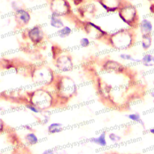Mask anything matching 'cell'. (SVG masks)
I'll use <instances>...</instances> for the list:
<instances>
[{"label":"cell","mask_w":154,"mask_h":154,"mask_svg":"<svg viewBox=\"0 0 154 154\" xmlns=\"http://www.w3.org/2000/svg\"><path fill=\"white\" fill-rule=\"evenodd\" d=\"M132 29H122L112 35L111 42L114 48L117 49L125 50L134 45L135 34Z\"/></svg>","instance_id":"6da1fadb"},{"label":"cell","mask_w":154,"mask_h":154,"mask_svg":"<svg viewBox=\"0 0 154 154\" xmlns=\"http://www.w3.org/2000/svg\"><path fill=\"white\" fill-rule=\"evenodd\" d=\"M120 19L131 28L138 27L140 23V17L137 8L132 4L127 2L122 5L119 11Z\"/></svg>","instance_id":"7a4b0ae2"},{"label":"cell","mask_w":154,"mask_h":154,"mask_svg":"<svg viewBox=\"0 0 154 154\" xmlns=\"http://www.w3.org/2000/svg\"><path fill=\"white\" fill-rule=\"evenodd\" d=\"M51 8L52 14L60 16L67 12L69 4L66 0H54L51 4Z\"/></svg>","instance_id":"3957f363"},{"label":"cell","mask_w":154,"mask_h":154,"mask_svg":"<svg viewBox=\"0 0 154 154\" xmlns=\"http://www.w3.org/2000/svg\"><path fill=\"white\" fill-rule=\"evenodd\" d=\"M34 78L37 82L42 83L49 82L52 78V73L47 69H40L34 73Z\"/></svg>","instance_id":"277c9868"},{"label":"cell","mask_w":154,"mask_h":154,"mask_svg":"<svg viewBox=\"0 0 154 154\" xmlns=\"http://www.w3.org/2000/svg\"><path fill=\"white\" fill-rule=\"evenodd\" d=\"M138 28L142 35L146 34H152L153 26L151 20L147 18H144L141 20H140Z\"/></svg>","instance_id":"5b68a950"},{"label":"cell","mask_w":154,"mask_h":154,"mask_svg":"<svg viewBox=\"0 0 154 154\" xmlns=\"http://www.w3.org/2000/svg\"><path fill=\"white\" fill-rule=\"evenodd\" d=\"M15 18L19 23L25 25L29 22L31 16L28 11L20 8L16 11Z\"/></svg>","instance_id":"8992f818"},{"label":"cell","mask_w":154,"mask_h":154,"mask_svg":"<svg viewBox=\"0 0 154 154\" xmlns=\"http://www.w3.org/2000/svg\"><path fill=\"white\" fill-rule=\"evenodd\" d=\"M57 67L63 72L70 70L73 65L71 59L67 57H61L57 60Z\"/></svg>","instance_id":"52a82bcc"},{"label":"cell","mask_w":154,"mask_h":154,"mask_svg":"<svg viewBox=\"0 0 154 154\" xmlns=\"http://www.w3.org/2000/svg\"><path fill=\"white\" fill-rule=\"evenodd\" d=\"M100 3L103 8L109 11H114L119 8L120 6H122L120 5V0H102Z\"/></svg>","instance_id":"ba28073f"},{"label":"cell","mask_w":154,"mask_h":154,"mask_svg":"<svg viewBox=\"0 0 154 154\" xmlns=\"http://www.w3.org/2000/svg\"><path fill=\"white\" fill-rule=\"evenodd\" d=\"M43 32L38 26H34L28 32V35L33 42H38L43 38Z\"/></svg>","instance_id":"9c48e42d"},{"label":"cell","mask_w":154,"mask_h":154,"mask_svg":"<svg viewBox=\"0 0 154 154\" xmlns=\"http://www.w3.org/2000/svg\"><path fill=\"white\" fill-rule=\"evenodd\" d=\"M153 38L152 34L142 35L141 40V46L142 49L145 51H148L153 44Z\"/></svg>","instance_id":"30bf717a"},{"label":"cell","mask_w":154,"mask_h":154,"mask_svg":"<svg viewBox=\"0 0 154 154\" xmlns=\"http://www.w3.org/2000/svg\"><path fill=\"white\" fill-rule=\"evenodd\" d=\"M140 63L146 67H152L154 66V55L146 54L144 55L140 60Z\"/></svg>","instance_id":"8fae6325"},{"label":"cell","mask_w":154,"mask_h":154,"mask_svg":"<svg viewBox=\"0 0 154 154\" xmlns=\"http://www.w3.org/2000/svg\"><path fill=\"white\" fill-rule=\"evenodd\" d=\"M50 25L55 28H61L64 26V23L60 16L52 14L50 18Z\"/></svg>","instance_id":"7c38bea8"},{"label":"cell","mask_w":154,"mask_h":154,"mask_svg":"<svg viewBox=\"0 0 154 154\" xmlns=\"http://www.w3.org/2000/svg\"><path fill=\"white\" fill-rule=\"evenodd\" d=\"M91 142L94 143L100 146H105L106 145V133L103 132L101 133L99 137H95L92 138L91 140Z\"/></svg>","instance_id":"4fadbf2b"},{"label":"cell","mask_w":154,"mask_h":154,"mask_svg":"<svg viewBox=\"0 0 154 154\" xmlns=\"http://www.w3.org/2000/svg\"><path fill=\"white\" fill-rule=\"evenodd\" d=\"M63 125L60 123H53L48 127V131L49 134H55L63 130Z\"/></svg>","instance_id":"5bb4252c"},{"label":"cell","mask_w":154,"mask_h":154,"mask_svg":"<svg viewBox=\"0 0 154 154\" xmlns=\"http://www.w3.org/2000/svg\"><path fill=\"white\" fill-rule=\"evenodd\" d=\"M126 117L131 120L133 122H138V123L141 124L143 126H144V123L143 121V120L141 118V116L139 113L138 112H135V113H132L129 114L128 115H126Z\"/></svg>","instance_id":"9a60e30c"},{"label":"cell","mask_w":154,"mask_h":154,"mask_svg":"<svg viewBox=\"0 0 154 154\" xmlns=\"http://www.w3.org/2000/svg\"><path fill=\"white\" fill-rule=\"evenodd\" d=\"M26 143L30 145H34L38 143V138L34 133H28L25 136Z\"/></svg>","instance_id":"2e32d148"},{"label":"cell","mask_w":154,"mask_h":154,"mask_svg":"<svg viewBox=\"0 0 154 154\" xmlns=\"http://www.w3.org/2000/svg\"><path fill=\"white\" fill-rule=\"evenodd\" d=\"M72 29L68 26H64L63 28H60L58 31V35L60 37L63 38L68 37L72 32Z\"/></svg>","instance_id":"e0dca14e"},{"label":"cell","mask_w":154,"mask_h":154,"mask_svg":"<svg viewBox=\"0 0 154 154\" xmlns=\"http://www.w3.org/2000/svg\"><path fill=\"white\" fill-rule=\"evenodd\" d=\"M119 57H120L122 60H125V61H129L135 62V63L140 62V60L134 58V57H132L131 54H129L122 53V54H120L119 55Z\"/></svg>","instance_id":"ac0fdd59"},{"label":"cell","mask_w":154,"mask_h":154,"mask_svg":"<svg viewBox=\"0 0 154 154\" xmlns=\"http://www.w3.org/2000/svg\"><path fill=\"white\" fill-rule=\"evenodd\" d=\"M108 137H109V138L110 139V140L114 143H117V142L120 141V140H121V137L114 133L109 134Z\"/></svg>","instance_id":"d6986e66"},{"label":"cell","mask_w":154,"mask_h":154,"mask_svg":"<svg viewBox=\"0 0 154 154\" xmlns=\"http://www.w3.org/2000/svg\"><path fill=\"white\" fill-rule=\"evenodd\" d=\"M80 45L82 47H87L88 46H89L90 42L89 40V39L87 37H82V38H81L80 42H79Z\"/></svg>","instance_id":"ffe728a7"},{"label":"cell","mask_w":154,"mask_h":154,"mask_svg":"<svg viewBox=\"0 0 154 154\" xmlns=\"http://www.w3.org/2000/svg\"><path fill=\"white\" fill-rule=\"evenodd\" d=\"M26 107L29 110H31L32 112H33L34 113H38V112H40L39 109L36 107V106H34V105H27Z\"/></svg>","instance_id":"44dd1931"},{"label":"cell","mask_w":154,"mask_h":154,"mask_svg":"<svg viewBox=\"0 0 154 154\" xmlns=\"http://www.w3.org/2000/svg\"><path fill=\"white\" fill-rule=\"evenodd\" d=\"M149 9L150 13L154 16V2H152V3L150 4Z\"/></svg>","instance_id":"7402d4cb"},{"label":"cell","mask_w":154,"mask_h":154,"mask_svg":"<svg viewBox=\"0 0 154 154\" xmlns=\"http://www.w3.org/2000/svg\"><path fill=\"white\" fill-rule=\"evenodd\" d=\"M42 154H54L53 150H52L51 149H47L46 150H45Z\"/></svg>","instance_id":"603a6c76"},{"label":"cell","mask_w":154,"mask_h":154,"mask_svg":"<svg viewBox=\"0 0 154 154\" xmlns=\"http://www.w3.org/2000/svg\"><path fill=\"white\" fill-rule=\"evenodd\" d=\"M149 132L153 135H154V128H151L150 130H149Z\"/></svg>","instance_id":"cb8c5ba5"},{"label":"cell","mask_w":154,"mask_h":154,"mask_svg":"<svg viewBox=\"0 0 154 154\" xmlns=\"http://www.w3.org/2000/svg\"><path fill=\"white\" fill-rule=\"evenodd\" d=\"M25 128L27 130H30V129H31V127L30 126H29V125H26V126H25Z\"/></svg>","instance_id":"d4e9b609"},{"label":"cell","mask_w":154,"mask_h":154,"mask_svg":"<svg viewBox=\"0 0 154 154\" xmlns=\"http://www.w3.org/2000/svg\"><path fill=\"white\" fill-rule=\"evenodd\" d=\"M150 96H151L152 98H153V99H154V91L150 92Z\"/></svg>","instance_id":"484cf974"},{"label":"cell","mask_w":154,"mask_h":154,"mask_svg":"<svg viewBox=\"0 0 154 154\" xmlns=\"http://www.w3.org/2000/svg\"><path fill=\"white\" fill-rule=\"evenodd\" d=\"M146 1H147V2H149L150 4V3H152V2H154V0H146Z\"/></svg>","instance_id":"4316f807"},{"label":"cell","mask_w":154,"mask_h":154,"mask_svg":"<svg viewBox=\"0 0 154 154\" xmlns=\"http://www.w3.org/2000/svg\"><path fill=\"white\" fill-rule=\"evenodd\" d=\"M153 45H154V38H153Z\"/></svg>","instance_id":"83f0119b"},{"label":"cell","mask_w":154,"mask_h":154,"mask_svg":"<svg viewBox=\"0 0 154 154\" xmlns=\"http://www.w3.org/2000/svg\"><path fill=\"white\" fill-rule=\"evenodd\" d=\"M153 104H154V99H153Z\"/></svg>","instance_id":"f1b7e54d"},{"label":"cell","mask_w":154,"mask_h":154,"mask_svg":"<svg viewBox=\"0 0 154 154\" xmlns=\"http://www.w3.org/2000/svg\"><path fill=\"white\" fill-rule=\"evenodd\" d=\"M153 85H154V81H153Z\"/></svg>","instance_id":"f546056e"},{"label":"cell","mask_w":154,"mask_h":154,"mask_svg":"<svg viewBox=\"0 0 154 154\" xmlns=\"http://www.w3.org/2000/svg\"><path fill=\"white\" fill-rule=\"evenodd\" d=\"M75 1H79V0H75Z\"/></svg>","instance_id":"4dcf8cb0"},{"label":"cell","mask_w":154,"mask_h":154,"mask_svg":"<svg viewBox=\"0 0 154 154\" xmlns=\"http://www.w3.org/2000/svg\"></svg>","instance_id":"1f68e13d"}]
</instances>
